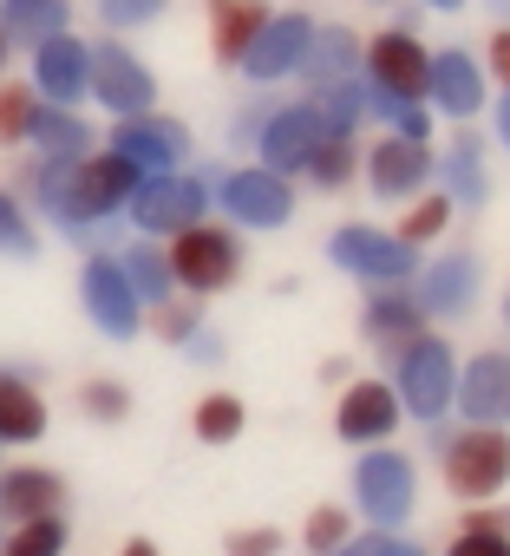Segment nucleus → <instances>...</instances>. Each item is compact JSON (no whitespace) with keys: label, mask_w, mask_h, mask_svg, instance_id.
I'll return each mask as SVG.
<instances>
[{"label":"nucleus","mask_w":510,"mask_h":556,"mask_svg":"<svg viewBox=\"0 0 510 556\" xmlns=\"http://www.w3.org/2000/svg\"><path fill=\"white\" fill-rule=\"evenodd\" d=\"M190 426H196V439H203V445H235V439H242V426H248V413H242V400H235V393H209V400H196Z\"/></svg>","instance_id":"obj_33"},{"label":"nucleus","mask_w":510,"mask_h":556,"mask_svg":"<svg viewBox=\"0 0 510 556\" xmlns=\"http://www.w3.org/2000/svg\"><path fill=\"white\" fill-rule=\"evenodd\" d=\"M425 8H438V14H458V8H464V0H425Z\"/></svg>","instance_id":"obj_52"},{"label":"nucleus","mask_w":510,"mask_h":556,"mask_svg":"<svg viewBox=\"0 0 510 556\" xmlns=\"http://www.w3.org/2000/svg\"><path fill=\"white\" fill-rule=\"evenodd\" d=\"M386 556H425V549H412V543H399V536H393V543H386Z\"/></svg>","instance_id":"obj_51"},{"label":"nucleus","mask_w":510,"mask_h":556,"mask_svg":"<svg viewBox=\"0 0 510 556\" xmlns=\"http://www.w3.org/2000/svg\"><path fill=\"white\" fill-rule=\"evenodd\" d=\"M263 21H269L263 0H209V53L222 66H235L248 53V40L263 34Z\"/></svg>","instance_id":"obj_23"},{"label":"nucleus","mask_w":510,"mask_h":556,"mask_svg":"<svg viewBox=\"0 0 510 556\" xmlns=\"http://www.w3.org/2000/svg\"><path fill=\"white\" fill-rule=\"evenodd\" d=\"M425 308H419V295H406V282H373V295H367V315H360V334L373 341V348H399V341H412V334H425Z\"/></svg>","instance_id":"obj_20"},{"label":"nucleus","mask_w":510,"mask_h":556,"mask_svg":"<svg viewBox=\"0 0 510 556\" xmlns=\"http://www.w3.org/2000/svg\"><path fill=\"white\" fill-rule=\"evenodd\" d=\"M464 523H471V530H503V536H510V504H490V497H484V504H471Z\"/></svg>","instance_id":"obj_45"},{"label":"nucleus","mask_w":510,"mask_h":556,"mask_svg":"<svg viewBox=\"0 0 510 556\" xmlns=\"http://www.w3.org/2000/svg\"><path fill=\"white\" fill-rule=\"evenodd\" d=\"M53 426L40 387L27 374H0V445H40Z\"/></svg>","instance_id":"obj_22"},{"label":"nucleus","mask_w":510,"mask_h":556,"mask_svg":"<svg viewBox=\"0 0 510 556\" xmlns=\"http://www.w3.org/2000/svg\"><path fill=\"white\" fill-rule=\"evenodd\" d=\"M118 556H157V543H151V536H131V543H125Z\"/></svg>","instance_id":"obj_49"},{"label":"nucleus","mask_w":510,"mask_h":556,"mask_svg":"<svg viewBox=\"0 0 510 556\" xmlns=\"http://www.w3.org/2000/svg\"><path fill=\"white\" fill-rule=\"evenodd\" d=\"M47 105H86L92 99V47L66 27V34H47L34 47V79H27Z\"/></svg>","instance_id":"obj_12"},{"label":"nucleus","mask_w":510,"mask_h":556,"mask_svg":"<svg viewBox=\"0 0 510 556\" xmlns=\"http://www.w3.org/2000/svg\"><path fill=\"white\" fill-rule=\"evenodd\" d=\"M386 125H393L399 138H432V105H425V99H393V105H386Z\"/></svg>","instance_id":"obj_40"},{"label":"nucleus","mask_w":510,"mask_h":556,"mask_svg":"<svg viewBox=\"0 0 510 556\" xmlns=\"http://www.w3.org/2000/svg\"><path fill=\"white\" fill-rule=\"evenodd\" d=\"M367 184H373V197H386V203H406L412 190H425L432 184V144L425 138H380L373 144V157H367Z\"/></svg>","instance_id":"obj_18"},{"label":"nucleus","mask_w":510,"mask_h":556,"mask_svg":"<svg viewBox=\"0 0 510 556\" xmlns=\"http://www.w3.org/2000/svg\"><path fill=\"white\" fill-rule=\"evenodd\" d=\"M438 478L464 504L497 497L510 484V432L503 426H464V432L438 439Z\"/></svg>","instance_id":"obj_3"},{"label":"nucleus","mask_w":510,"mask_h":556,"mask_svg":"<svg viewBox=\"0 0 510 556\" xmlns=\"http://www.w3.org/2000/svg\"><path fill=\"white\" fill-rule=\"evenodd\" d=\"M0 27L14 47H40L47 34L73 27V0H0Z\"/></svg>","instance_id":"obj_27"},{"label":"nucleus","mask_w":510,"mask_h":556,"mask_svg":"<svg viewBox=\"0 0 510 556\" xmlns=\"http://www.w3.org/2000/svg\"><path fill=\"white\" fill-rule=\"evenodd\" d=\"M0 536H8V517H0Z\"/></svg>","instance_id":"obj_54"},{"label":"nucleus","mask_w":510,"mask_h":556,"mask_svg":"<svg viewBox=\"0 0 510 556\" xmlns=\"http://www.w3.org/2000/svg\"><path fill=\"white\" fill-rule=\"evenodd\" d=\"M235 229H282L295 216V177L269 170V164H235L216 190H209Z\"/></svg>","instance_id":"obj_4"},{"label":"nucleus","mask_w":510,"mask_h":556,"mask_svg":"<svg viewBox=\"0 0 510 556\" xmlns=\"http://www.w3.org/2000/svg\"><path fill=\"white\" fill-rule=\"evenodd\" d=\"M328 255H334V268L360 275V282H412V275H419V249L406 236H393V229H373V223L334 229Z\"/></svg>","instance_id":"obj_7"},{"label":"nucleus","mask_w":510,"mask_h":556,"mask_svg":"<svg viewBox=\"0 0 510 556\" xmlns=\"http://www.w3.org/2000/svg\"><path fill=\"white\" fill-rule=\"evenodd\" d=\"M40 92L34 86H0V144H27V118H34Z\"/></svg>","instance_id":"obj_38"},{"label":"nucleus","mask_w":510,"mask_h":556,"mask_svg":"<svg viewBox=\"0 0 510 556\" xmlns=\"http://www.w3.org/2000/svg\"><path fill=\"white\" fill-rule=\"evenodd\" d=\"M354 66H360V40H354L347 27H315L295 73H302L308 86H328V79H347Z\"/></svg>","instance_id":"obj_26"},{"label":"nucleus","mask_w":510,"mask_h":556,"mask_svg":"<svg viewBox=\"0 0 510 556\" xmlns=\"http://www.w3.org/2000/svg\"><path fill=\"white\" fill-rule=\"evenodd\" d=\"M66 510H40V517H14L0 536V556H66Z\"/></svg>","instance_id":"obj_28"},{"label":"nucleus","mask_w":510,"mask_h":556,"mask_svg":"<svg viewBox=\"0 0 510 556\" xmlns=\"http://www.w3.org/2000/svg\"><path fill=\"white\" fill-rule=\"evenodd\" d=\"M321 138H328L321 112H315L308 99H295V105H269L263 131H255V151H263V164H269V170L302 177V170H308V157L321 151Z\"/></svg>","instance_id":"obj_10"},{"label":"nucleus","mask_w":510,"mask_h":556,"mask_svg":"<svg viewBox=\"0 0 510 556\" xmlns=\"http://www.w3.org/2000/svg\"><path fill=\"white\" fill-rule=\"evenodd\" d=\"M451 210H458V203H451L445 190H412V203H406V216H399L393 236H406L412 249H419V242H438L445 223H451Z\"/></svg>","instance_id":"obj_32"},{"label":"nucleus","mask_w":510,"mask_h":556,"mask_svg":"<svg viewBox=\"0 0 510 556\" xmlns=\"http://www.w3.org/2000/svg\"><path fill=\"white\" fill-rule=\"evenodd\" d=\"M92 99L112 112V118H131V112H151L157 105V73L118 47V40H99L92 47Z\"/></svg>","instance_id":"obj_9"},{"label":"nucleus","mask_w":510,"mask_h":556,"mask_svg":"<svg viewBox=\"0 0 510 556\" xmlns=\"http://www.w3.org/2000/svg\"><path fill=\"white\" fill-rule=\"evenodd\" d=\"M118 268H125V282H131V295H138L144 308L164 302V295H177V282H170V255H164L157 242H125Z\"/></svg>","instance_id":"obj_29"},{"label":"nucleus","mask_w":510,"mask_h":556,"mask_svg":"<svg viewBox=\"0 0 510 556\" xmlns=\"http://www.w3.org/2000/svg\"><path fill=\"white\" fill-rule=\"evenodd\" d=\"M27 144L40 151V157H79V151H92V131H86V118H79V105H34V118H27Z\"/></svg>","instance_id":"obj_25"},{"label":"nucleus","mask_w":510,"mask_h":556,"mask_svg":"<svg viewBox=\"0 0 510 556\" xmlns=\"http://www.w3.org/2000/svg\"><path fill=\"white\" fill-rule=\"evenodd\" d=\"M164 8H170V0H99L105 27H144V21H157Z\"/></svg>","instance_id":"obj_41"},{"label":"nucleus","mask_w":510,"mask_h":556,"mask_svg":"<svg viewBox=\"0 0 510 556\" xmlns=\"http://www.w3.org/2000/svg\"><path fill=\"white\" fill-rule=\"evenodd\" d=\"M79 302H86L92 328L112 334V341H131L144 328V302L131 295L118 255H86V268H79Z\"/></svg>","instance_id":"obj_8"},{"label":"nucleus","mask_w":510,"mask_h":556,"mask_svg":"<svg viewBox=\"0 0 510 556\" xmlns=\"http://www.w3.org/2000/svg\"><path fill=\"white\" fill-rule=\"evenodd\" d=\"M183 348H190V361H203V367H216V361H222V341H216L209 328H196V334H190Z\"/></svg>","instance_id":"obj_46"},{"label":"nucleus","mask_w":510,"mask_h":556,"mask_svg":"<svg viewBox=\"0 0 510 556\" xmlns=\"http://www.w3.org/2000/svg\"><path fill=\"white\" fill-rule=\"evenodd\" d=\"M477 282H484V262H477V255H464V249H451V255H438V262L419 275V308H425V315H438V321L471 315Z\"/></svg>","instance_id":"obj_19"},{"label":"nucleus","mask_w":510,"mask_h":556,"mask_svg":"<svg viewBox=\"0 0 510 556\" xmlns=\"http://www.w3.org/2000/svg\"><path fill=\"white\" fill-rule=\"evenodd\" d=\"M282 543H289V536H282L276 523H255V530H229V536H222L229 556H282Z\"/></svg>","instance_id":"obj_39"},{"label":"nucleus","mask_w":510,"mask_h":556,"mask_svg":"<svg viewBox=\"0 0 510 556\" xmlns=\"http://www.w3.org/2000/svg\"><path fill=\"white\" fill-rule=\"evenodd\" d=\"M203 328V315H196V295H164V302H151V334L157 341H190Z\"/></svg>","instance_id":"obj_35"},{"label":"nucleus","mask_w":510,"mask_h":556,"mask_svg":"<svg viewBox=\"0 0 510 556\" xmlns=\"http://www.w3.org/2000/svg\"><path fill=\"white\" fill-rule=\"evenodd\" d=\"M451 406L471 419V426H503L510 419V354H477V361H464L458 367V380H451Z\"/></svg>","instance_id":"obj_16"},{"label":"nucleus","mask_w":510,"mask_h":556,"mask_svg":"<svg viewBox=\"0 0 510 556\" xmlns=\"http://www.w3.org/2000/svg\"><path fill=\"white\" fill-rule=\"evenodd\" d=\"M8 66H14V40H8V27H0V79H8Z\"/></svg>","instance_id":"obj_50"},{"label":"nucleus","mask_w":510,"mask_h":556,"mask_svg":"<svg viewBox=\"0 0 510 556\" xmlns=\"http://www.w3.org/2000/svg\"><path fill=\"white\" fill-rule=\"evenodd\" d=\"M66 510V478L53 465H0V517H40Z\"/></svg>","instance_id":"obj_21"},{"label":"nucleus","mask_w":510,"mask_h":556,"mask_svg":"<svg viewBox=\"0 0 510 556\" xmlns=\"http://www.w3.org/2000/svg\"><path fill=\"white\" fill-rule=\"evenodd\" d=\"M354 504L373 530H399L419 504V471L406 452H367L354 465Z\"/></svg>","instance_id":"obj_6"},{"label":"nucleus","mask_w":510,"mask_h":556,"mask_svg":"<svg viewBox=\"0 0 510 556\" xmlns=\"http://www.w3.org/2000/svg\"><path fill=\"white\" fill-rule=\"evenodd\" d=\"M105 151H118V157H125V164H138V170H177V164H183V151H190V131L151 105V112L118 118Z\"/></svg>","instance_id":"obj_13"},{"label":"nucleus","mask_w":510,"mask_h":556,"mask_svg":"<svg viewBox=\"0 0 510 556\" xmlns=\"http://www.w3.org/2000/svg\"><path fill=\"white\" fill-rule=\"evenodd\" d=\"M308 105L321 112V125H328V131H360V118H367V86L347 73V79L315 86V92H308Z\"/></svg>","instance_id":"obj_30"},{"label":"nucleus","mask_w":510,"mask_h":556,"mask_svg":"<svg viewBox=\"0 0 510 556\" xmlns=\"http://www.w3.org/2000/svg\"><path fill=\"white\" fill-rule=\"evenodd\" d=\"M79 413L99 419V426H118V419L131 413V393H125L118 380H86V387H79Z\"/></svg>","instance_id":"obj_36"},{"label":"nucleus","mask_w":510,"mask_h":556,"mask_svg":"<svg viewBox=\"0 0 510 556\" xmlns=\"http://www.w3.org/2000/svg\"><path fill=\"white\" fill-rule=\"evenodd\" d=\"M354 170H360V151H354V131H328L321 138V151L308 157V184H321V190H347L354 184Z\"/></svg>","instance_id":"obj_31"},{"label":"nucleus","mask_w":510,"mask_h":556,"mask_svg":"<svg viewBox=\"0 0 510 556\" xmlns=\"http://www.w3.org/2000/svg\"><path fill=\"white\" fill-rule=\"evenodd\" d=\"M497 138H503V144H510V92H503V99H497Z\"/></svg>","instance_id":"obj_48"},{"label":"nucleus","mask_w":510,"mask_h":556,"mask_svg":"<svg viewBox=\"0 0 510 556\" xmlns=\"http://www.w3.org/2000/svg\"><path fill=\"white\" fill-rule=\"evenodd\" d=\"M209 210V184L183 177V170H144L138 190L125 197V216L138 223V236H170L183 223H196Z\"/></svg>","instance_id":"obj_5"},{"label":"nucleus","mask_w":510,"mask_h":556,"mask_svg":"<svg viewBox=\"0 0 510 556\" xmlns=\"http://www.w3.org/2000/svg\"><path fill=\"white\" fill-rule=\"evenodd\" d=\"M308 34H315V21H308V14H269V21H263V34L248 40V53H242L235 66H242L255 86H276V79H289V73L302 66Z\"/></svg>","instance_id":"obj_17"},{"label":"nucleus","mask_w":510,"mask_h":556,"mask_svg":"<svg viewBox=\"0 0 510 556\" xmlns=\"http://www.w3.org/2000/svg\"><path fill=\"white\" fill-rule=\"evenodd\" d=\"M503 321H510V295H503Z\"/></svg>","instance_id":"obj_53"},{"label":"nucleus","mask_w":510,"mask_h":556,"mask_svg":"<svg viewBox=\"0 0 510 556\" xmlns=\"http://www.w3.org/2000/svg\"><path fill=\"white\" fill-rule=\"evenodd\" d=\"M425 66H432V53L419 47L412 27H386V34H373V40L360 47L367 86H380V92H393V99H425Z\"/></svg>","instance_id":"obj_11"},{"label":"nucleus","mask_w":510,"mask_h":556,"mask_svg":"<svg viewBox=\"0 0 510 556\" xmlns=\"http://www.w3.org/2000/svg\"><path fill=\"white\" fill-rule=\"evenodd\" d=\"M445 556H510V536H503V530H471V523H464V530L451 536Z\"/></svg>","instance_id":"obj_42"},{"label":"nucleus","mask_w":510,"mask_h":556,"mask_svg":"<svg viewBox=\"0 0 510 556\" xmlns=\"http://www.w3.org/2000/svg\"><path fill=\"white\" fill-rule=\"evenodd\" d=\"M263 118H269V105H248V112H242V118L229 125V138H235V144H255V131H263Z\"/></svg>","instance_id":"obj_47"},{"label":"nucleus","mask_w":510,"mask_h":556,"mask_svg":"<svg viewBox=\"0 0 510 556\" xmlns=\"http://www.w3.org/2000/svg\"><path fill=\"white\" fill-rule=\"evenodd\" d=\"M170 282H177V295H222L235 275H242V242H235V229H222V223H183V229H170Z\"/></svg>","instance_id":"obj_1"},{"label":"nucleus","mask_w":510,"mask_h":556,"mask_svg":"<svg viewBox=\"0 0 510 556\" xmlns=\"http://www.w3.org/2000/svg\"><path fill=\"white\" fill-rule=\"evenodd\" d=\"M490 79H484V66L464 53V47H445V53H432V66H425V105L432 112H445V118H477L484 112V92Z\"/></svg>","instance_id":"obj_14"},{"label":"nucleus","mask_w":510,"mask_h":556,"mask_svg":"<svg viewBox=\"0 0 510 556\" xmlns=\"http://www.w3.org/2000/svg\"><path fill=\"white\" fill-rule=\"evenodd\" d=\"M0 255H14V262L40 255V229H34V216L14 190H0Z\"/></svg>","instance_id":"obj_34"},{"label":"nucleus","mask_w":510,"mask_h":556,"mask_svg":"<svg viewBox=\"0 0 510 556\" xmlns=\"http://www.w3.org/2000/svg\"><path fill=\"white\" fill-rule=\"evenodd\" d=\"M484 66H490V86H503V92H510V27H497V34H490Z\"/></svg>","instance_id":"obj_43"},{"label":"nucleus","mask_w":510,"mask_h":556,"mask_svg":"<svg viewBox=\"0 0 510 556\" xmlns=\"http://www.w3.org/2000/svg\"><path fill=\"white\" fill-rule=\"evenodd\" d=\"M386 543H393V530H367V536H347V543H334L328 556H386Z\"/></svg>","instance_id":"obj_44"},{"label":"nucleus","mask_w":510,"mask_h":556,"mask_svg":"<svg viewBox=\"0 0 510 556\" xmlns=\"http://www.w3.org/2000/svg\"><path fill=\"white\" fill-rule=\"evenodd\" d=\"M432 177H438V190H445L451 203L477 210V203L490 197V177H484V138H458L445 157H432Z\"/></svg>","instance_id":"obj_24"},{"label":"nucleus","mask_w":510,"mask_h":556,"mask_svg":"<svg viewBox=\"0 0 510 556\" xmlns=\"http://www.w3.org/2000/svg\"><path fill=\"white\" fill-rule=\"evenodd\" d=\"M399 400H393V387L386 380H354L341 400H334V432L347 439V445H386L393 432H399Z\"/></svg>","instance_id":"obj_15"},{"label":"nucleus","mask_w":510,"mask_h":556,"mask_svg":"<svg viewBox=\"0 0 510 556\" xmlns=\"http://www.w3.org/2000/svg\"><path fill=\"white\" fill-rule=\"evenodd\" d=\"M354 536V517L341 510V504H321L308 523H302V543H308V556H328L334 543H347Z\"/></svg>","instance_id":"obj_37"},{"label":"nucleus","mask_w":510,"mask_h":556,"mask_svg":"<svg viewBox=\"0 0 510 556\" xmlns=\"http://www.w3.org/2000/svg\"><path fill=\"white\" fill-rule=\"evenodd\" d=\"M451 380H458V361H451V348L438 334H412V341L393 348V380L386 387H393L399 413L438 426L451 413Z\"/></svg>","instance_id":"obj_2"}]
</instances>
